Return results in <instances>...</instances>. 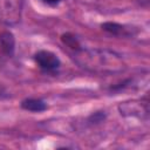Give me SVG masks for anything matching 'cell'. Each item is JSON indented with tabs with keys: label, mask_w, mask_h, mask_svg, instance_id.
Instances as JSON below:
<instances>
[{
	"label": "cell",
	"mask_w": 150,
	"mask_h": 150,
	"mask_svg": "<svg viewBox=\"0 0 150 150\" xmlns=\"http://www.w3.org/2000/svg\"><path fill=\"white\" fill-rule=\"evenodd\" d=\"M61 41L67 46L69 47L70 49L73 50H79L80 49V42L77 41V39L70 34V33H66V34H62L61 35Z\"/></svg>",
	"instance_id": "obj_8"
},
{
	"label": "cell",
	"mask_w": 150,
	"mask_h": 150,
	"mask_svg": "<svg viewBox=\"0 0 150 150\" xmlns=\"http://www.w3.org/2000/svg\"><path fill=\"white\" fill-rule=\"evenodd\" d=\"M104 114L102 112V111H97V112H95L94 115H91L90 116V122H93V123H98V122H101L102 120H104Z\"/></svg>",
	"instance_id": "obj_9"
},
{
	"label": "cell",
	"mask_w": 150,
	"mask_h": 150,
	"mask_svg": "<svg viewBox=\"0 0 150 150\" xmlns=\"http://www.w3.org/2000/svg\"><path fill=\"white\" fill-rule=\"evenodd\" d=\"M22 0H0V20L7 25H14L21 18Z\"/></svg>",
	"instance_id": "obj_2"
},
{
	"label": "cell",
	"mask_w": 150,
	"mask_h": 150,
	"mask_svg": "<svg viewBox=\"0 0 150 150\" xmlns=\"http://www.w3.org/2000/svg\"><path fill=\"white\" fill-rule=\"evenodd\" d=\"M43 2H46V4H49V5H56V4H59L61 0H42Z\"/></svg>",
	"instance_id": "obj_10"
},
{
	"label": "cell",
	"mask_w": 150,
	"mask_h": 150,
	"mask_svg": "<svg viewBox=\"0 0 150 150\" xmlns=\"http://www.w3.org/2000/svg\"><path fill=\"white\" fill-rule=\"evenodd\" d=\"M21 108L28 111H34V112H41L47 109V105L43 101L38 100V98H27L21 102Z\"/></svg>",
	"instance_id": "obj_6"
},
{
	"label": "cell",
	"mask_w": 150,
	"mask_h": 150,
	"mask_svg": "<svg viewBox=\"0 0 150 150\" xmlns=\"http://www.w3.org/2000/svg\"><path fill=\"white\" fill-rule=\"evenodd\" d=\"M75 62L83 69L101 74H116L124 70L125 64L121 56L109 49H79L73 54Z\"/></svg>",
	"instance_id": "obj_1"
},
{
	"label": "cell",
	"mask_w": 150,
	"mask_h": 150,
	"mask_svg": "<svg viewBox=\"0 0 150 150\" xmlns=\"http://www.w3.org/2000/svg\"><path fill=\"white\" fill-rule=\"evenodd\" d=\"M102 29L112 34V35H125L127 34V28L123 25L116 23V22H104L101 25Z\"/></svg>",
	"instance_id": "obj_7"
},
{
	"label": "cell",
	"mask_w": 150,
	"mask_h": 150,
	"mask_svg": "<svg viewBox=\"0 0 150 150\" xmlns=\"http://www.w3.org/2000/svg\"><path fill=\"white\" fill-rule=\"evenodd\" d=\"M34 60L38 63V66L42 69L46 70H54L56 68H59L60 66V60L59 57L49 52V50H40L34 55Z\"/></svg>",
	"instance_id": "obj_3"
},
{
	"label": "cell",
	"mask_w": 150,
	"mask_h": 150,
	"mask_svg": "<svg viewBox=\"0 0 150 150\" xmlns=\"http://www.w3.org/2000/svg\"><path fill=\"white\" fill-rule=\"evenodd\" d=\"M14 48H15L14 35L8 30L1 32L0 33V50L7 56H12L14 53Z\"/></svg>",
	"instance_id": "obj_5"
},
{
	"label": "cell",
	"mask_w": 150,
	"mask_h": 150,
	"mask_svg": "<svg viewBox=\"0 0 150 150\" xmlns=\"http://www.w3.org/2000/svg\"><path fill=\"white\" fill-rule=\"evenodd\" d=\"M121 115L124 116H138L142 117L143 114H148V107L143 105L142 102H137V101H130V102H124L122 104H120L118 107Z\"/></svg>",
	"instance_id": "obj_4"
}]
</instances>
